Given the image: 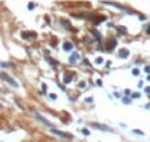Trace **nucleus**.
Masks as SVG:
<instances>
[{"label":"nucleus","mask_w":150,"mask_h":142,"mask_svg":"<svg viewBox=\"0 0 150 142\" xmlns=\"http://www.w3.org/2000/svg\"><path fill=\"white\" fill-rule=\"evenodd\" d=\"M34 116L37 117V120H38V121H40V123H43V124H44V126H47V127H52V129H53L52 123H50L49 120H46L44 117H43L41 114H40V112H37V111H34Z\"/></svg>","instance_id":"f03ea898"},{"label":"nucleus","mask_w":150,"mask_h":142,"mask_svg":"<svg viewBox=\"0 0 150 142\" xmlns=\"http://www.w3.org/2000/svg\"><path fill=\"white\" fill-rule=\"evenodd\" d=\"M78 53H72V56H71V59H69V61H71V62H77V59H78Z\"/></svg>","instance_id":"1a4fd4ad"},{"label":"nucleus","mask_w":150,"mask_h":142,"mask_svg":"<svg viewBox=\"0 0 150 142\" xmlns=\"http://www.w3.org/2000/svg\"><path fill=\"white\" fill-rule=\"evenodd\" d=\"M72 49H74V45H72L71 41H65V43H63V50H66V52H71Z\"/></svg>","instance_id":"39448f33"},{"label":"nucleus","mask_w":150,"mask_h":142,"mask_svg":"<svg viewBox=\"0 0 150 142\" xmlns=\"http://www.w3.org/2000/svg\"><path fill=\"white\" fill-rule=\"evenodd\" d=\"M0 108H3V105H2V104H0Z\"/></svg>","instance_id":"a211bd4d"},{"label":"nucleus","mask_w":150,"mask_h":142,"mask_svg":"<svg viewBox=\"0 0 150 142\" xmlns=\"http://www.w3.org/2000/svg\"><path fill=\"white\" fill-rule=\"evenodd\" d=\"M72 77H74V75H72V74H65V79H63V82L66 83V84H68V83H71Z\"/></svg>","instance_id":"6e6552de"},{"label":"nucleus","mask_w":150,"mask_h":142,"mask_svg":"<svg viewBox=\"0 0 150 142\" xmlns=\"http://www.w3.org/2000/svg\"><path fill=\"white\" fill-rule=\"evenodd\" d=\"M138 74V70H137V68H135V70H132V75H137Z\"/></svg>","instance_id":"4468645a"},{"label":"nucleus","mask_w":150,"mask_h":142,"mask_svg":"<svg viewBox=\"0 0 150 142\" xmlns=\"http://www.w3.org/2000/svg\"><path fill=\"white\" fill-rule=\"evenodd\" d=\"M147 33H149V34H150V25H149V27H147Z\"/></svg>","instance_id":"f3484780"},{"label":"nucleus","mask_w":150,"mask_h":142,"mask_svg":"<svg viewBox=\"0 0 150 142\" xmlns=\"http://www.w3.org/2000/svg\"><path fill=\"white\" fill-rule=\"evenodd\" d=\"M118 30H119L121 33H127V30H125L124 27H118Z\"/></svg>","instance_id":"f8f14e48"},{"label":"nucleus","mask_w":150,"mask_h":142,"mask_svg":"<svg viewBox=\"0 0 150 142\" xmlns=\"http://www.w3.org/2000/svg\"><path fill=\"white\" fill-rule=\"evenodd\" d=\"M91 127H93V129H99V130H101V132H112L110 127L105 126V124H100V123H91Z\"/></svg>","instance_id":"20e7f679"},{"label":"nucleus","mask_w":150,"mask_h":142,"mask_svg":"<svg viewBox=\"0 0 150 142\" xmlns=\"http://www.w3.org/2000/svg\"><path fill=\"white\" fill-rule=\"evenodd\" d=\"M140 96V93L138 92H135V93H132V98H138Z\"/></svg>","instance_id":"dca6fc26"},{"label":"nucleus","mask_w":150,"mask_h":142,"mask_svg":"<svg viewBox=\"0 0 150 142\" xmlns=\"http://www.w3.org/2000/svg\"><path fill=\"white\" fill-rule=\"evenodd\" d=\"M0 79H3L4 82H8L10 86H13V87H18V83H16V80L15 79H12L9 74H6V73H0Z\"/></svg>","instance_id":"f257e3e1"},{"label":"nucleus","mask_w":150,"mask_h":142,"mask_svg":"<svg viewBox=\"0 0 150 142\" xmlns=\"http://www.w3.org/2000/svg\"><path fill=\"white\" fill-rule=\"evenodd\" d=\"M83 133L85 135V136H88V135H90V132H88V129H83Z\"/></svg>","instance_id":"9d476101"},{"label":"nucleus","mask_w":150,"mask_h":142,"mask_svg":"<svg viewBox=\"0 0 150 142\" xmlns=\"http://www.w3.org/2000/svg\"><path fill=\"white\" fill-rule=\"evenodd\" d=\"M50 95V99H56V95L55 93H49Z\"/></svg>","instance_id":"2eb2a0df"},{"label":"nucleus","mask_w":150,"mask_h":142,"mask_svg":"<svg viewBox=\"0 0 150 142\" xmlns=\"http://www.w3.org/2000/svg\"><path fill=\"white\" fill-rule=\"evenodd\" d=\"M149 80H150V74H149Z\"/></svg>","instance_id":"6ab92c4d"},{"label":"nucleus","mask_w":150,"mask_h":142,"mask_svg":"<svg viewBox=\"0 0 150 142\" xmlns=\"http://www.w3.org/2000/svg\"><path fill=\"white\" fill-rule=\"evenodd\" d=\"M35 36H37V34L34 33V31H33V33H26V31H25V33H22V37H24V39H30V37L34 39Z\"/></svg>","instance_id":"0eeeda50"},{"label":"nucleus","mask_w":150,"mask_h":142,"mask_svg":"<svg viewBox=\"0 0 150 142\" xmlns=\"http://www.w3.org/2000/svg\"><path fill=\"white\" fill-rule=\"evenodd\" d=\"M118 55H119V58H128L130 52H128L127 49H121L119 52H118Z\"/></svg>","instance_id":"423d86ee"},{"label":"nucleus","mask_w":150,"mask_h":142,"mask_svg":"<svg viewBox=\"0 0 150 142\" xmlns=\"http://www.w3.org/2000/svg\"><path fill=\"white\" fill-rule=\"evenodd\" d=\"M96 62H97V64H101V62H103V58H97V59H96Z\"/></svg>","instance_id":"ddd939ff"},{"label":"nucleus","mask_w":150,"mask_h":142,"mask_svg":"<svg viewBox=\"0 0 150 142\" xmlns=\"http://www.w3.org/2000/svg\"><path fill=\"white\" fill-rule=\"evenodd\" d=\"M52 133L57 135V136H60V138H65V139H72V136H71L69 133H65V132L59 130V129H55V127L52 129Z\"/></svg>","instance_id":"7ed1b4c3"},{"label":"nucleus","mask_w":150,"mask_h":142,"mask_svg":"<svg viewBox=\"0 0 150 142\" xmlns=\"http://www.w3.org/2000/svg\"><path fill=\"white\" fill-rule=\"evenodd\" d=\"M35 8V3H28V9H34Z\"/></svg>","instance_id":"9b49d317"}]
</instances>
